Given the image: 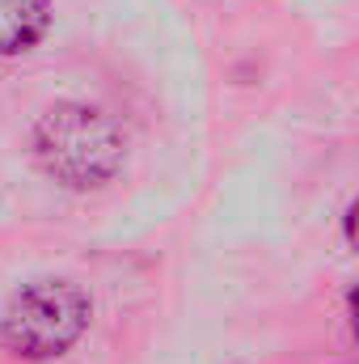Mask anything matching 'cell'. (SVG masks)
Masks as SVG:
<instances>
[{
	"label": "cell",
	"instance_id": "obj_1",
	"mask_svg": "<svg viewBox=\"0 0 359 364\" xmlns=\"http://www.w3.org/2000/svg\"><path fill=\"white\" fill-rule=\"evenodd\" d=\"M34 153L51 178H60L64 186H77V191H89L118 174L123 136L101 110L81 106V102H64L38 119Z\"/></svg>",
	"mask_w": 359,
	"mask_h": 364
},
{
	"label": "cell",
	"instance_id": "obj_4",
	"mask_svg": "<svg viewBox=\"0 0 359 364\" xmlns=\"http://www.w3.org/2000/svg\"><path fill=\"white\" fill-rule=\"evenodd\" d=\"M347 242L359 250V199L347 208Z\"/></svg>",
	"mask_w": 359,
	"mask_h": 364
},
{
	"label": "cell",
	"instance_id": "obj_5",
	"mask_svg": "<svg viewBox=\"0 0 359 364\" xmlns=\"http://www.w3.org/2000/svg\"><path fill=\"white\" fill-rule=\"evenodd\" d=\"M355 335H359V296H355Z\"/></svg>",
	"mask_w": 359,
	"mask_h": 364
},
{
	"label": "cell",
	"instance_id": "obj_2",
	"mask_svg": "<svg viewBox=\"0 0 359 364\" xmlns=\"http://www.w3.org/2000/svg\"><path fill=\"white\" fill-rule=\"evenodd\" d=\"M89 326V296L68 279H38L0 314V339L21 360H55L64 356Z\"/></svg>",
	"mask_w": 359,
	"mask_h": 364
},
{
	"label": "cell",
	"instance_id": "obj_3",
	"mask_svg": "<svg viewBox=\"0 0 359 364\" xmlns=\"http://www.w3.org/2000/svg\"><path fill=\"white\" fill-rule=\"evenodd\" d=\"M47 0H0V55L26 51L47 30Z\"/></svg>",
	"mask_w": 359,
	"mask_h": 364
}]
</instances>
